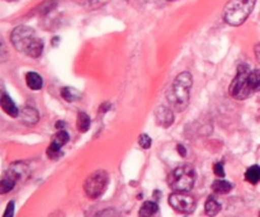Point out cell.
<instances>
[{
  "label": "cell",
  "mask_w": 260,
  "mask_h": 217,
  "mask_svg": "<svg viewBox=\"0 0 260 217\" xmlns=\"http://www.w3.org/2000/svg\"><path fill=\"white\" fill-rule=\"evenodd\" d=\"M25 81H27L28 88L32 90H40L43 86V79L37 73H28L25 76Z\"/></svg>",
  "instance_id": "11"
},
{
  "label": "cell",
  "mask_w": 260,
  "mask_h": 217,
  "mask_svg": "<svg viewBox=\"0 0 260 217\" xmlns=\"http://www.w3.org/2000/svg\"><path fill=\"white\" fill-rule=\"evenodd\" d=\"M157 210H159V207H157L156 203L147 201V202H145L144 205L141 206V208H140L139 216L140 217H152L155 213L157 212Z\"/></svg>",
  "instance_id": "13"
},
{
  "label": "cell",
  "mask_w": 260,
  "mask_h": 217,
  "mask_svg": "<svg viewBox=\"0 0 260 217\" xmlns=\"http://www.w3.org/2000/svg\"><path fill=\"white\" fill-rule=\"evenodd\" d=\"M155 117H156V122L160 126L169 127L174 122V114L167 107H159L156 113H155Z\"/></svg>",
  "instance_id": "8"
},
{
  "label": "cell",
  "mask_w": 260,
  "mask_h": 217,
  "mask_svg": "<svg viewBox=\"0 0 260 217\" xmlns=\"http://www.w3.org/2000/svg\"><path fill=\"white\" fill-rule=\"evenodd\" d=\"M192 84V75L189 73H182L177 76L172 88L168 91V101L177 112H182L187 108Z\"/></svg>",
  "instance_id": "3"
},
{
  "label": "cell",
  "mask_w": 260,
  "mask_h": 217,
  "mask_svg": "<svg viewBox=\"0 0 260 217\" xmlns=\"http://www.w3.org/2000/svg\"><path fill=\"white\" fill-rule=\"evenodd\" d=\"M245 179L248 180L251 184H256V183L260 182V167L259 165H253V167L249 168L246 170Z\"/></svg>",
  "instance_id": "15"
},
{
  "label": "cell",
  "mask_w": 260,
  "mask_h": 217,
  "mask_svg": "<svg viewBox=\"0 0 260 217\" xmlns=\"http://www.w3.org/2000/svg\"><path fill=\"white\" fill-rule=\"evenodd\" d=\"M76 125H78V130L80 132H86L90 127V118L86 113L80 112L78 114V119H76Z\"/></svg>",
  "instance_id": "16"
},
{
  "label": "cell",
  "mask_w": 260,
  "mask_h": 217,
  "mask_svg": "<svg viewBox=\"0 0 260 217\" xmlns=\"http://www.w3.org/2000/svg\"><path fill=\"white\" fill-rule=\"evenodd\" d=\"M91 2H95V0H91ZM102 2H103V0H102Z\"/></svg>",
  "instance_id": "28"
},
{
  "label": "cell",
  "mask_w": 260,
  "mask_h": 217,
  "mask_svg": "<svg viewBox=\"0 0 260 217\" xmlns=\"http://www.w3.org/2000/svg\"><path fill=\"white\" fill-rule=\"evenodd\" d=\"M233 190V184L228 180H215L212 184V191L218 195H226Z\"/></svg>",
  "instance_id": "14"
},
{
  "label": "cell",
  "mask_w": 260,
  "mask_h": 217,
  "mask_svg": "<svg viewBox=\"0 0 260 217\" xmlns=\"http://www.w3.org/2000/svg\"><path fill=\"white\" fill-rule=\"evenodd\" d=\"M196 170L189 165H182L173 170L168 177V184L174 192H189L194 187Z\"/></svg>",
  "instance_id": "5"
},
{
  "label": "cell",
  "mask_w": 260,
  "mask_h": 217,
  "mask_svg": "<svg viewBox=\"0 0 260 217\" xmlns=\"http://www.w3.org/2000/svg\"><path fill=\"white\" fill-rule=\"evenodd\" d=\"M178 151H179L180 157H185L187 155V150H185V147L183 145H178Z\"/></svg>",
  "instance_id": "25"
},
{
  "label": "cell",
  "mask_w": 260,
  "mask_h": 217,
  "mask_svg": "<svg viewBox=\"0 0 260 217\" xmlns=\"http://www.w3.org/2000/svg\"><path fill=\"white\" fill-rule=\"evenodd\" d=\"M47 155L50 159H57V158H60L61 155V149H58V147L53 146V145L50 144V146H48L47 149Z\"/></svg>",
  "instance_id": "20"
},
{
  "label": "cell",
  "mask_w": 260,
  "mask_h": 217,
  "mask_svg": "<svg viewBox=\"0 0 260 217\" xmlns=\"http://www.w3.org/2000/svg\"><path fill=\"white\" fill-rule=\"evenodd\" d=\"M95 217H118V213H117L114 210H111V208H108V210L101 211L99 213H96Z\"/></svg>",
  "instance_id": "22"
},
{
  "label": "cell",
  "mask_w": 260,
  "mask_h": 217,
  "mask_svg": "<svg viewBox=\"0 0 260 217\" xmlns=\"http://www.w3.org/2000/svg\"><path fill=\"white\" fill-rule=\"evenodd\" d=\"M108 180V174L104 170H98V172L89 175L88 179L84 183V191H85L86 196L89 198L101 197L104 193V191L107 190Z\"/></svg>",
  "instance_id": "6"
},
{
  "label": "cell",
  "mask_w": 260,
  "mask_h": 217,
  "mask_svg": "<svg viewBox=\"0 0 260 217\" xmlns=\"http://www.w3.org/2000/svg\"><path fill=\"white\" fill-rule=\"evenodd\" d=\"M139 145L142 149H149L151 146V139H150V136H147L146 134L141 135L139 139Z\"/></svg>",
  "instance_id": "21"
},
{
  "label": "cell",
  "mask_w": 260,
  "mask_h": 217,
  "mask_svg": "<svg viewBox=\"0 0 260 217\" xmlns=\"http://www.w3.org/2000/svg\"><path fill=\"white\" fill-rule=\"evenodd\" d=\"M0 103H2L3 111H4L5 113L9 114L10 117H17L18 114H19V111H18L14 102H13L12 99H10V97H8L5 93L2 96V101H0Z\"/></svg>",
  "instance_id": "9"
},
{
  "label": "cell",
  "mask_w": 260,
  "mask_h": 217,
  "mask_svg": "<svg viewBox=\"0 0 260 217\" xmlns=\"http://www.w3.org/2000/svg\"><path fill=\"white\" fill-rule=\"evenodd\" d=\"M68 141H69L68 132L62 131V130H61V131L58 132V134H56V136L53 137V140H52V142H51V145H53V146H56V147H58V149H61V147H62L63 145H65Z\"/></svg>",
  "instance_id": "19"
},
{
  "label": "cell",
  "mask_w": 260,
  "mask_h": 217,
  "mask_svg": "<svg viewBox=\"0 0 260 217\" xmlns=\"http://www.w3.org/2000/svg\"><path fill=\"white\" fill-rule=\"evenodd\" d=\"M169 205L180 213H192L197 207V201L188 192H175L169 197Z\"/></svg>",
  "instance_id": "7"
},
{
  "label": "cell",
  "mask_w": 260,
  "mask_h": 217,
  "mask_svg": "<svg viewBox=\"0 0 260 217\" xmlns=\"http://www.w3.org/2000/svg\"><path fill=\"white\" fill-rule=\"evenodd\" d=\"M259 217H260V212H259Z\"/></svg>",
  "instance_id": "29"
},
{
  "label": "cell",
  "mask_w": 260,
  "mask_h": 217,
  "mask_svg": "<svg viewBox=\"0 0 260 217\" xmlns=\"http://www.w3.org/2000/svg\"><path fill=\"white\" fill-rule=\"evenodd\" d=\"M61 96H62V98L68 102L79 101L81 97L80 93L74 88H62V90H61Z\"/></svg>",
  "instance_id": "17"
},
{
  "label": "cell",
  "mask_w": 260,
  "mask_h": 217,
  "mask_svg": "<svg viewBox=\"0 0 260 217\" xmlns=\"http://www.w3.org/2000/svg\"><path fill=\"white\" fill-rule=\"evenodd\" d=\"M260 90V70H250L248 65H240L230 85L233 98L244 101Z\"/></svg>",
  "instance_id": "1"
},
{
  "label": "cell",
  "mask_w": 260,
  "mask_h": 217,
  "mask_svg": "<svg viewBox=\"0 0 260 217\" xmlns=\"http://www.w3.org/2000/svg\"><path fill=\"white\" fill-rule=\"evenodd\" d=\"M256 0H230L223 10V18L230 25H241L255 7Z\"/></svg>",
  "instance_id": "4"
},
{
  "label": "cell",
  "mask_w": 260,
  "mask_h": 217,
  "mask_svg": "<svg viewBox=\"0 0 260 217\" xmlns=\"http://www.w3.org/2000/svg\"><path fill=\"white\" fill-rule=\"evenodd\" d=\"M13 215H14V202H9L7 208H5L4 216L3 217H13Z\"/></svg>",
  "instance_id": "24"
},
{
  "label": "cell",
  "mask_w": 260,
  "mask_h": 217,
  "mask_svg": "<svg viewBox=\"0 0 260 217\" xmlns=\"http://www.w3.org/2000/svg\"><path fill=\"white\" fill-rule=\"evenodd\" d=\"M15 183H17V182H15V180L13 179V178H10L9 175L5 174L4 177H3L2 182H0V192H2L3 195H5V193L10 192V191H12L13 188H14Z\"/></svg>",
  "instance_id": "18"
},
{
  "label": "cell",
  "mask_w": 260,
  "mask_h": 217,
  "mask_svg": "<svg viewBox=\"0 0 260 217\" xmlns=\"http://www.w3.org/2000/svg\"><path fill=\"white\" fill-rule=\"evenodd\" d=\"M12 43L15 50L27 53L30 57H40L43 51V41L36 36L35 30L27 25L17 27L12 33Z\"/></svg>",
  "instance_id": "2"
},
{
  "label": "cell",
  "mask_w": 260,
  "mask_h": 217,
  "mask_svg": "<svg viewBox=\"0 0 260 217\" xmlns=\"http://www.w3.org/2000/svg\"><path fill=\"white\" fill-rule=\"evenodd\" d=\"M20 117H22V121L24 122L25 125L33 126V125L37 123L38 121V112L36 111V109L27 107V108H24L20 112Z\"/></svg>",
  "instance_id": "10"
},
{
  "label": "cell",
  "mask_w": 260,
  "mask_h": 217,
  "mask_svg": "<svg viewBox=\"0 0 260 217\" xmlns=\"http://www.w3.org/2000/svg\"><path fill=\"white\" fill-rule=\"evenodd\" d=\"M50 217H62V215H60V213H52V215H50Z\"/></svg>",
  "instance_id": "27"
},
{
  "label": "cell",
  "mask_w": 260,
  "mask_h": 217,
  "mask_svg": "<svg viewBox=\"0 0 260 217\" xmlns=\"http://www.w3.org/2000/svg\"><path fill=\"white\" fill-rule=\"evenodd\" d=\"M213 170H215V173L217 177H225V169H223L222 163H217V164H215Z\"/></svg>",
  "instance_id": "23"
},
{
  "label": "cell",
  "mask_w": 260,
  "mask_h": 217,
  "mask_svg": "<svg viewBox=\"0 0 260 217\" xmlns=\"http://www.w3.org/2000/svg\"><path fill=\"white\" fill-rule=\"evenodd\" d=\"M205 211L206 213H207V216L210 217H215L221 211V205L213 196L208 197V200L206 201Z\"/></svg>",
  "instance_id": "12"
},
{
  "label": "cell",
  "mask_w": 260,
  "mask_h": 217,
  "mask_svg": "<svg viewBox=\"0 0 260 217\" xmlns=\"http://www.w3.org/2000/svg\"><path fill=\"white\" fill-rule=\"evenodd\" d=\"M56 127H57V129H63V127H65V122H57V123H56Z\"/></svg>",
  "instance_id": "26"
}]
</instances>
